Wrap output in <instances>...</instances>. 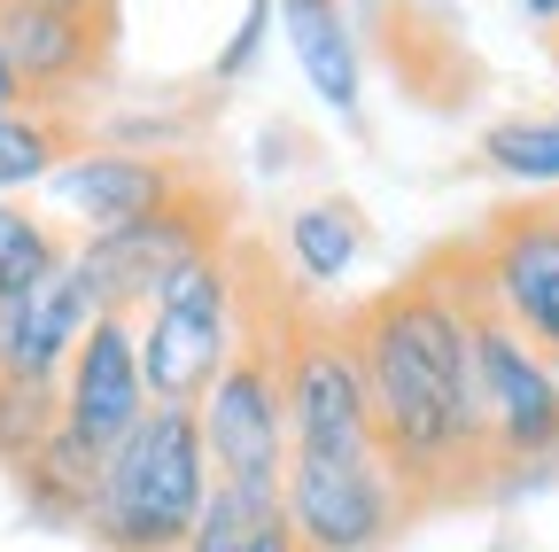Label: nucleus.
Wrapping results in <instances>:
<instances>
[{"mask_svg":"<svg viewBox=\"0 0 559 552\" xmlns=\"http://www.w3.org/2000/svg\"><path fill=\"white\" fill-rule=\"evenodd\" d=\"M342 334L366 381L373 451L404 491V514L428 521V514L498 498L489 428H481L474 366H466V319H459L443 257L428 249L366 304H342Z\"/></svg>","mask_w":559,"mask_h":552,"instance_id":"1","label":"nucleus"},{"mask_svg":"<svg viewBox=\"0 0 559 552\" xmlns=\"http://www.w3.org/2000/svg\"><path fill=\"white\" fill-rule=\"evenodd\" d=\"M451 272V296L466 319V366H474V404H481V428H489V467H498V498L521 491L528 474H544L559 459V366L536 359L528 342L506 327V312L481 296L474 281V257L466 234L436 249Z\"/></svg>","mask_w":559,"mask_h":552,"instance_id":"2","label":"nucleus"},{"mask_svg":"<svg viewBox=\"0 0 559 552\" xmlns=\"http://www.w3.org/2000/svg\"><path fill=\"white\" fill-rule=\"evenodd\" d=\"M210 482L218 474L202 451V421L179 404H148L140 428L109 451L79 537H94L102 552H187Z\"/></svg>","mask_w":559,"mask_h":552,"instance_id":"3","label":"nucleus"},{"mask_svg":"<svg viewBox=\"0 0 559 552\" xmlns=\"http://www.w3.org/2000/svg\"><path fill=\"white\" fill-rule=\"evenodd\" d=\"M241 226H249L241 219V187L226 172H210L202 187H187L171 211H156V219H132V226H109V234H79V242H70V265H79L94 312L132 319V312L156 304V289L171 281L179 265L234 249Z\"/></svg>","mask_w":559,"mask_h":552,"instance_id":"4","label":"nucleus"},{"mask_svg":"<svg viewBox=\"0 0 559 552\" xmlns=\"http://www.w3.org/2000/svg\"><path fill=\"white\" fill-rule=\"evenodd\" d=\"M241 334V289H234V249L179 265L140 312V374H148V404L202 412L210 381L226 374Z\"/></svg>","mask_w":559,"mask_h":552,"instance_id":"5","label":"nucleus"},{"mask_svg":"<svg viewBox=\"0 0 559 552\" xmlns=\"http://www.w3.org/2000/svg\"><path fill=\"white\" fill-rule=\"evenodd\" d=\"M481 296L536 359L559 366V202H506L466 234Z\"/></svg>","mask_w":559,"mask_h":552,"instance_id":"6","label":"nucleus"},{"mask_svg":"<svg viewBox=\"0 0 559 552\" xmlns=\"http://www.w3.org/2000/svg\"><path fill=\"white\" fill-rule=\"evenodd\" d=\"M0 55L24 79V102L86 109L117 71V9H47L0 0Z\"/></svg>","mask_w":559,"mask_h":552,"instance_id":"7","label":"nucleus"},{"mask_svg":"<svg viewBox=\"0 0 559 552\" xmlns=\"http://www.w3.org/2000/svg\"><path fill=\"white\" fill-rule=\"evenodd\" d=\"M280 506H288L304 552H381L412 521L404 514V491H396L389 467H381V451L288 459V474H280Z\"/></svg>","mask_w":559,"mask_h":552,"instance_id":"8","label":"nucleus"},{"mask_svg":"<svg viewBox=\"0 0 559 552\" xmlns=\"http://www.w3.org/2000/svg\"><path fill=\"white\" fill-rule=\"evenodd\" d=\"M210 172V156H194V149H86V156H70L47 187H55V202H62V219L70 226H86V234H109V226H132V219H156V211H171V202L187 195V187H202Z\"/></svg>","mask_w":559,"mask_h":552,"instance_id":"9","label":"nucleus"},{"mask_svg":"<svg viewBox=\"0 0 559 552\" xmlns=\"http://www.w3.org/2000/svg\"><path fill=\"white\" fill-rule=\"evenodd\" d=\"M140 412H148V374H140V327L132 319H94L79 334V351L62 366V404H55V428L70 444H86L94 459H109Z\"/></svg>","mask_w":559,"mask_h":552,"instance_id":"10","label":"nucleus"},{"mask_svg":"<svg viewBox=\"0 0 559 552\" xmlns=\"http://www.w3.org/2000/svg\"><path fill=\"white\" fill-rule=\"evenodd\" d=\"M94 319L102 312L70 257L24 281L16 296H0V389H62V366Z\"/></svg>","mask_w":559,"mask_h":552,"instance_id":"11","label":"nucleus"},{"mask_svg":"<svg viewBox=\"0 0 559 552\" xmlns=\"http://www.w3.org/2000/svg\"><path fill=\"white\" fill-rule=\"evenodd\" d=\"M272 16L288 24L311 94H319L334 117H358L366 71H358V39H349V24H342V0H272Z\"/></svg>","mask_w":559,"mask_h":552,"instance_id":"12","label":"nucleus"},{"mask_svg":"<svg viewBox=\"0 0 559 552\" xmlns=\"http://www.w3.org/2000/svg\"><path fill=\"white\" fill-rule=\"evenodd\" d=\"M94 132H86V109H47V102H24L0 117V202H16L24 187L55 179L70 156H86Z\"/></svg>","mask_w":559,"mask_h":552,"instance_id":"13","label":"nucleus"},{"mask_svg":"<svg viewBox=\"0 0 559 552\" xmlns=\"http://www.w3.org/2000/svg\"><path fill=\"white\" fill-rule=\"evenodd\" d=\"M187 552H304V544H296V521H288V506H280V491L210 482Z\"/></svg>","mask_w":559,"mask_h":552,"instance_id":"14","label":"nucleus"},{"mask_svg":"<svg viewBox=\"0 0 559 552\" xmlns=\"http://www.w3.org/2000/svg\"><path fill=\"white\" fill-rule=\"evenodd\" d=\"M358 257H366V219H358V202H342V195L296 202V219H288V272H296L311 296L334 289Z\"/></svg>","mask_w":559,"mask_h":552,"instance_id":"15","label":"nucleus"},{"mask_svg":"<svg viewBox=\"0 0 559 552\" xmlns=\"http://www.w3.org/2000/svg\"><path fill=\"white\" fill-rule=\"evenodd\" d=\"M481 164L506 172V179H528V187H559V109H544V117H498L481 132Z\"/></svg>","mask_w":559,"mask_h":552,"instance_id":"16","label":"nucleus"},{"mask_svg":"<svg viewBox=\"0 0 559 552\" xmlns=\"http://www.w3.org/2000/svg\"><path fill=\"white\" fill-rule=\"evenodd\" d=\"M62 257H70V234L55 219L24 211V202H0V296H16L24 281H39Z\"/></svg>","mask_w":559,"mask_h":552,"instance_id":"17","label":"nucleus"},{"mask_svg":"<svg viewBox=\"0 0 559 552\" xmlns=\"http://www.w3.org/2000/svg\"><path fill=\"white\" fill-rule=\"evenodd\" d=\"M264 32H272V0H249L241 32H234V39H226V55H218V79H241V71H249L257 47H264Z\"/></svg>","mask_w":559,"mask_h":552,"instance_id":"18","label":"nucleus"},{"mask_svg":"<svg viewBox=\"0 0 559 552\" xmlns=\"http://www.w3.org/2000/svg\"><path fill=\"white\" fill-rule=\"evenodd\" d=\"M9 109H24V79L9 71V55H0V117H9Z\"/></svg>","mask_w":559,"mask_h":552,"instance_id":"19","label":"nucleus"},{"mask_svg":"<svg viewBox=\"0 0 559 552\" xmlns=\"http://www.w3.org/2000/svg\"><path fill=\"white\" fill-rule=\"evenodd\" d=\"M521 16H528V24H544V32H551V24H559V0H521Z\"/></svg>","mask_w":559,"mask_h":552,"instance_id":"20","label":"nucleus"},{"mask_svg":"<svg viewBox=\"0 0 559 552\" xmlns=\"http://www.w3.org/2000/svg\"><path fill=\"white\" fill-rule=\"evenodd\" d=\"M551 55H559V24H551Z\"/></svg>","mask_w":559,"mask_h":552,"instance_id":"21","label":"nucleus"}]
</instances>
